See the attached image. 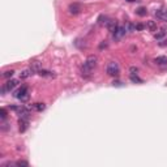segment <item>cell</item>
<instances>
[{"mask_svg":"<svg viewBox=\"0 0 167 167\" xmlns=\"http://www.w3.org/2000/svg\"><path fill=\"white\" fill-rule=\"evenodd\" d=\"M125 30L129 31V33H132V31L136 30V25H132V24H129V22H128V24L125 25Z\"/></svg>","mask_w":167,"mask_h":167,"instance_id":"obj_18","label":"cell"},{"mask_svg":"<svg viewBox=\"0 0 167 167\" xmlns=\"http://www.w3.org/2000/svg\"><path fill=\"white\" fill-rule=\"evenodd\" d=\"M14 98L17 99H21L22 102L27 101V98H29V90H27V86H21L20 89H17L16 91H14Z\"/></svg>","mask_w":167,"mask_h":167,"instance_id":"obj_2","label":"cell"},{"mask_svg":"<svg viewBox=\"0 0 167 167\" xmlns=\"http://www.w3.org/2000/svg\"><path fill=\"white\" fill-rule=\"evenodd\" d=\"M0 112H1V119H3V120H5V118H7V111H5V108H1V111H0Z\"/></svg>","mask_w":167,"mask_h":167,"instance_id":"obj_22","label":"cell"},{"mask_svg":"<svg viewBox=\"0 0 167 167\" xmlns=\"http://www.w3.org/2000/svg\"><path fill=\"white\" fill-rule=\"evenodd\" d=\"M30 108L35 110V111H43L46 108V104L44 103H34L33 106H30Z\"/></svg>","mask_w":167,"mask_h":167,"instance_id":"obj_14","label":"cell"},{"mask_svg":"<svg viewBox=\"0 0 167 167\" xmlns=\"http://www.w3.org/2000/svg\"><path fill=\"white\" fill-rule=\"evenodd\" d=\"M125 33H127L125 26H118L116 31H115V33H112V34H114V38H115V39H120L121 37L125 35Z\"/></svg>","mask_w":167,"mask_h":167,"instance_id":"obj_6","label":"cell"},{"mask_svg":"<svg viewBox=\"0 0 167 167\" xmlns=\"http://www.w3.org/2000/svg\"><path fill=\"white\" fill-rule=\"evenodd\" d=\"M155 16L161 21H167V9H158L155 12Z\"/></svg>","mask_w":167,"mask_h":167,"instance_id":"obj_9","label":"cell"},{"mask_svg":"<svg viewBox=\"0 0 167 167\" xmlns=\"http://www.w3.org/2000/svg\"><path fill=\"white\" fill-rule=\"evenodd\" d=\"M106 27L111 33H115L116 29H118V22H116V20H108L106 24Z\"/></svg>","mask_w":167,"mask_h":167,"instance_id":"obj_8","label":"cell"},{"mask_svg":"<svg viewBox=\"0 0 167 167\" xmlns=\"http://www.w3.org/2000/svg\"><path fill=\"white\" fill-rule=\"evenodd\" d=\"M146 27H148L149 30H151V31H155V30H157L155 21H148V24H146Z\"/></svg>","mask_w":167,"mask_h":167,"instance_id":"obj_17","label":"cell"},{"mask_svg":"<svg viewBox=\"0 0 167 167\" xmlns=\"http://www.w3.org/2000/svg\"><path fill=\"white\" fill-rule=\"evenodd\" d=\"M31 69H33V72H35V71H39V63L38 61H34L33 64H31V67H30Z\"/></svg>","mask_w":167,"mask_h":167,"instance_id":"obj_20","label":"cell"},{"mask_svg":"<svg viewBox=\"0 0 167 167\" xmlns=\"http://www.w3.org/2000/svg\"><path fill=\"white\" fill-rule=\"evenodd\" d=\"M159 46H161V47H166L167 46V39H163V41H162V42H159Z\"/></svg>","mask_w":167,"mask_h":167,"instance_id":"obj_25","label":"cell"},{"mask_svg":"<svg viewBox=\"0 0 167 167\" xmlns=\"http://www.w3.org/2000/svg\"><path fill=\"white\" fill-rule=\"evenodd\" d=\"M68 11H69V13H71V14H78L80 12L82 11V8H81V5H80V4L73 3V4H71V5H69Z\"/></svg>","mask_w":167,"mask_h":167,"instance_id":"obj_7","label":"cell"},{"mask_svg":"<svg viewBox=\"0 0 167 167\" xmlns=\"http://www.w3.org/2000/svg\"><path fill=\"white\" fill-rule=\"evenodd\" d=\"M127 1H129V3H132V1H136V0H127Z\"/></svg>","mask_w":167,"mask_h":167,"instance_id":"obj_26","label":"cell"},{"mask_svg":"<svg viewBox=\"0 0 167 167\" xmlns=\"http://www.w3.org/2000/svg\"><path fill=\"white\" fill-rule=\"evenodd\" d=\"M38 74L42 77H55V73H52V72H50V71H44V69H39Z\"/></svg>","mask_w":167,"mask_h":167,"instance_id":"obj_13","label":"cell"},{"mask_svg":"<svg viewBox=\"0 0 167 167\" xmlns=\"http://www.w3.org/2000/svg\"><path fill=\"white\" fill-rule=\"evenodd\" d=\"M144 29H145V25H142V24L136 25V30H144Z\"/></svg>","mask_w":167,"mask_h":167,"instance_id":"obj_24","label":"cell"},{"mask_svg":"<svg viewBox=\"0 0 167 167\" xmlns=\"http://www.w3.org/2000/svg\"><path fill=\"white\" fill-rule=\"evenodd\" d=\"M20 124V132H25L27 129V125H29V120H27V118H21L18 121Z\"/></svg>","mask_w":167,"mask_h":167,"instance_id":"obj_10","label":"cell"},{"mask_svg":"<svg viewBox=\"0 0 167 167\" xmlns=\"http://www.w3.org/2000/svg\"><path fill=\"white\" fill-rule=\"evenodd\" d=\"M157 33H154V38L157 39V41H162V39L164 38V37L167 35V27H161V29H158V30H155Z\"/></svg>","mask_w":167,"mask_h":167,"instance_id":"obj_5","label":"cell"},{"mask_svg":"<svg viewBox=\"0 0 167 167\" xmlns=\"http://www.w3.org/2000/svg\"><path fill=\"white\" fill-rule=\"evenodd\" d=\"M33 73H34V72H33V69H31V68L30 69H25V71H22L21 73H20V78H22V80L27 78V77H30Z\"/></svg>","mask_w":167,"mask_h":167,"instance_id":"obj_12","label":"cell"},{"mask_svg":"<svg viewBox=\"0 0 167 167\" xmlns=\"http://www.w3.org/2000/svg\"><path fill=\"white\" fill-rule=\"evenodd\" d=\"M14 164H16V166H25V167L29 166V163H27L26 161H17Z\"/></svg>","mask_w":167,"mask_h":167,"instance_id":"obj_21","label":"cell"},{"mask_svg":"<svg viewBox=\"0 0 167 167\" xmlns=\"http://www.w3.org/2000/svg\"><path fill=\"white\" fill-rule=\"evenodd\" d=\"M129 78H131V81L134 82V84H142V80L137 76V74H131V76H129Z\"/></svg>","mask_w":167,"mask_h":167,"instance_id":"obj_16","label":"cell"},{"mask_svg":"<svg viewBox=\"0 0 167 167\" xmlns=\"http://www.w3.org/2000/svg\"><path fill=\"white\" fill-rule=\"evenodd\" d=\"M107 74L108 76H112V77H116L119 74V72H120V68H119V64L116 63V61H110L108 64H107Z\"/></svg>","mask_w":167,"mask_h":167,"instance_id":"obj_3","label":"cell"},{"mask_svg":"<svg viewBox=\"0 0 167 167\" xmlns=\"http://www.w3.org/2000/svg\"><path fill=\"white\" fill-rule=\"evenodd\" d=\"M97 61H98V58H97L95 55H90V56H88L86 60H85V63H84V67H82V76H84V74H85V76H89L90 72L95 68Z\"/></svg>","mask_w":167,"mask_h":167,"instance_id":"obj_1","label":"cell"},{"mask_svg":"<svg viewBox=\"0 0 167 167\" xmlns=\"http://www.w3.org/2000/svg\"><path fill=\"white\" fill-rule=\"evenodd\" d=\"M136 14H137V16H140V17H144V16L148 14V11H146L145 7H140V8L136 9Z\"/></svg>","mask_w":167,"mask_h":167,"instance_id":"obj_15","label":"cell"},{"mask_svg":"<svg viewBox=\"0 0 167 167\" xmlns=\"http://www.w3.org/2000/svg\"><path fill=\"white\" fill-rule=\"evenodd\" d=\"M13 74H14V71H12V69H11V71H5V72H4L3 77H4V78H11Z\"/></svg>","mask_w":167,"mask_h":167,"instance_id":"obj_19","label":"cell"},{"mask_svg":"<svg viewBox=\"0 0 167 167\" xmlns=\"http://www.w3.org/2000/svg\"><path fill=\"white\" fill-rule=\"evenodd\" d=\"M154 63L157 65H167V58L166 56H158L154 59Z\"/></svg>","mask_w":167,"mask_h":167,"instance_id":"obj_11","label":"cell"},{"mask_svg":"<svg viewBox=\"0 0 167 167\" xmlns=\"http://www.w3.org/2000/svg\"><path fill=\"white\" fill-rule=\"evenodd\" d=\"M17 84H18V81H17V80H11V78H9L8 81H7V84H4V86L1 88V93L5 94L7 91L13 90V89L17 86Z\"/></svg>","mask_w":167,"mask_h":167,"instance_id":"obj_4","label":"cell"},{"mask_svg":"<svg viewBox=\"0 0 167 167\" xmlns=\"http://www.w3.org/2000/svg\"><path fill=\"white\" fill-rule=\"evenodd\" d=\"M129 72H131V74H137V72H138V68H136V67H132V68L129 69Z\"/></svg>","mask_w":167,"mask_h":167,"instance_id":"obj_23","label":"cell"}]
</instances>
